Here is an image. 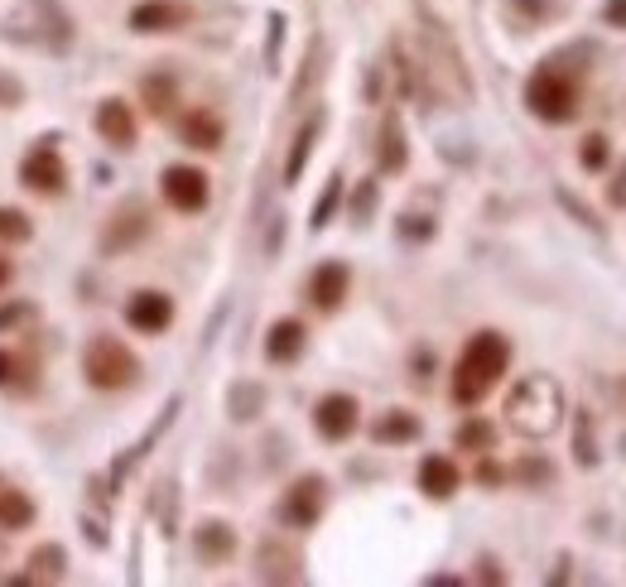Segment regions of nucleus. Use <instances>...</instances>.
<instances>
[{
    "instance_id": "obj_1",
    "label": "nucleus",
    "mask_w": 626,
    "mask_h": 587,
    "mask_svg": "<svg viewBox=\"0 0 626 587\" xmlns=\"http://www.w3.org/2000/svg\"><path fill=\"white\" fill-rule=\"evenodd\" d=\"M506 366H511V342L501 333H491V327H482V333L467 337L463 357L453 366V400L457 405H482V400L491 395V390L501 385Z\"/></svg>"
},
{
    "instance_id": "obj_2",
    "label": "nucleus",
    "mask_w": 626,
    "mask_h": 587,
    "mask_svg": "<svg viewBox=\"0 0 626 587\" xmlns=\"http://www.w3.org/2000/svg\"><path fill=\"white\" fill-rule=\"evenodd\" d=\"M506 414H511V429L525 438H549L559 429V414H564V395L549 376H525L521 385L511 390L506 400Z\"/></svg>"
},
{
    "instance_id": "obj_3",
    "label": "nucleus",
    "mask_w": 626,
    "mask_h": 587,
    "mask_svg": "<svg viewBox=\"0 0 626 587\" xmlns=\"http://www.w3.org/2000/svg\"><path fill=\"white\" fill-rule=\"evenodd\" d=\"M578 102H583V92H578V82L559 64H540L525 78V106H530V116H540L545 126H564V120H573Z\"/></svg>"
},
{
    "instance_id": "obj_4",
    "label": "nucleus",
    "mask_w": 626,
    "mask_h": 587,
    "mask_svg": "<svg viewBox=\"0 0 626 587\" xmlns=\"http://www.w3.org/2000/svg\"><path fill=\"white\" fill-rule=\"evenodd\" d=\"M82 376H88V385H96V390H126V385H136L140 361L120 337L102 333V337L88 342V352H82Z\"/></svg>"
},
{
    "instance_id": "obj_5",
    "label": "nucleus",
    "mask_w": 626,
    "mask_h": 587,
    "mask_svg": "<svg viewBox=\"0 0 626 587\" xmlns=\"http://www.w3.org/2000/svg\"><path fill=\"white\" fill-rule=\"evenodd\" d=\"M323 496H328V486H323V476H299L294 486L285 492L280 500V520L289 525V530H313L323 516Z\"/></svg>"
},
{
    "instance_id": "obj_6",
    "label": "nucleus",
    "mask_w": 626,
    "mask_h": 587,
    "mask_svg": "<svg viewBox=\"0 0 626 587\" xmlns=\"http://www.w3.org/2000/svg\"><path fill=\"white\" fill-rule=\"evenodd\" d=\"M357 424H361V405L347 390H333V395H323L318 405H313V429H318V438H328V444L352 438Z\"/></svg>"
},
{
    "instance_id": "obj_7",
    "label": "nucleus",
    "mask_w": 626,
    "mask_h": 587,
    "mask_svg": "<svg viewBox=\"0 0 626 587\" xmlns=\"http://www.w3.org/2000/svg\"><path fill=\"white\" fill-rule=\"evenodd\" d=\"M160 188H164V203L174 207V212H202V207H208V174L193 169V164H169Z\"/></svg>"
},
{
    "instance_id": "obj_8",
    "label": "nucleus",
    "mask_w": 626,
    "mask_h": 587,
    "mask_svg": "<svg viewBox=\"0 0 626 587\" xmlns=\"http://www.w3.org/2000/svg\"><path fill=\"white\" fill-rule=\"evenodd\" d=\"M20 179L30 183L34 193H63V183H68V164H63V154L54 150V140L34 145V150L24 154V164H20Z\"/></svg>"
},
{
    "instance_id": "obj_9",
    "label": "nucleus",
    "mask_w": 626,
    "mask_h": 587,
    "mask_svg": "<svg viewBox=\"0 0 626 587\" xmlns=\"http://www.w3.org/2000/svg\"><path fill=\"white\" fill-rule=\"evenodd\" d=\"M126 323L136 327V333L144 337H160L169 323H174V299L160 289H140V294H130L126 299Z\"/></svg>"
},
{
    "instance_id": "obj_10",
    "label": "nucleus",
    "mask_w": 626,
    "mask_h": 587,
    "mask_svg": "<svg viewBox=\"0 0 626 587\" xmlns=\"http://www.w3.org/2000/svg\"><path fill=\"white\" fill-rule=\"evenodd\" d=\"M188 20H193V10L178 5V0H140L126 24L136 34H174V30H184Z\"/></svg>"
},
{
    "instance_id": "obj_11",
    "label": "nucleus",
    "mask_w": 626,
    "mask_h": 587,
    "mask_svg": "<svg viewBox=\"0 0 626 587\" xmlns=\"http://www.w3.org/2000/svg\"><path fill=\"white\" fill-rule=\"evenodd\" d=\"M347 289H352V271H347L343 261H323L318 271L309 275V299H313V309H323V313L343 309Z\"/></svg>"
},
{
    "instance_id": "obj_12",
    "label": "nucleus",
    "mask_w": 626,
    "mask_h": 587,
    "mask_svg": "<svg viewBox=\"0 0 626 587\" xmlns=\"http://www.w3.org/2000/svg\"><path fill=\"white\" fill-rule=\"evenodd\" d=\"M92 126H96V136L106 145H116V150H130V145H136V112H130L120 96H106V102L96 106Z\"/></svg>"
},
{
    "instance_id": "obj_13",
    "label": "nucleus",
    "mask_w": 626,
    "mask_h": 587,
    "mask_svg": "<svg viewBox=\"0 0 626 587\" xmlns=\"http://www.w3.org/2000/svg\"><path fill=\"white\" fill-rule=\"evenodd\" d=\"M457 486H463V472H457L453 458L429 452V458L419 462V492H425L429 500H449V496H457Z\"/></svg>"
},
{
    "instance_id": "obj_14",
    "label": "nucleus",
    "mask_w": 626,
    "mask_h": 587,
    "mask_svg": "<svg viewBox=\"0 0 626 587\" xmlns=\"http://www.w3.org/2000/svg\"><path fill=\"white\" fill-rule=\"evenodd\" d=\"M304 342H309V327L299 323V318H280V323L265 333V357L275 366H289L304 357Z\"/></svg>"
},
{
    "instance_id": "obj_15",
    "label": "nucleus",
    "mask_w": 626,
    "mask_h": 587,
    "mask_svg": "<svg viewBox=\"0 0 626 587\" xmlns=\"http://www.w3.org/2000/svg\"><path fill=\"white\" fill-rule=\"evenodd\" d=\"M178 136H184V145H193V150H217V145H222V120H217L208 106H193V112L178 120Z\"/></svg>"
},
{
    "instance_id": "obj_16",
    "label": "nucleus",
    "mask_w": 626,
    "mask_h": 587,
    "mask_svg": "<svg viewBox=\"0 0 626 587\" xmlns=\"http://www.w3.org/2000/svg\"><path fill=\"white\" fill-rule=\"evenodd\" d=\"M193 544H198V554L208 559V564H222V559H232L236 534H232V525L208 520V525H198V534H193Z\"/></svg>"
},
{
    "instance_id": "obj_17",
    "label": "nucleus",
    "mask_w": 626,
    "mask_h": 587,
    "mask_svg": "<svg viewBox=\"0 0 626 587\" xmlns=\"http://www.w3.org/2000/svg\"><path fill=\"white\" fill-rule=\"evenodd\" d=\"M371 438H376V444H409V438H419V419L405 410H391L371 424Z\"/></svg>"
},
{
    "instance_id": "obj_18",
    "label": "nucleus",
    "mask_w": 626,
    "mask_h": 587,
    "mask_svg": "<svg viewBox=\"0 0 626 587\" xmlns=\"http://www.w3.org/2000/svg\"><path fill=\"white\" fill-rule=\"evenodd\" d=\"M318 126H323V120L309 116L304 130L294 136V150H289V159H285V183H289V188H294L299 174H304V164H309V154H313V140H318Z\"/></svg>"
},
{
    "instance_id": "obj_19",
    "label": "nucleus",
    "mask_w": 626,
    "mask_h": 587,
    "mask_svg": "<svg viewBox=\"0 0 626 587\" xmlns=\"http://www.w3.org/2000/svg\"><path fill=\"white\" fill-rule=\"evenodd\" d=\"M63 549L58 544H44V549H34V559H30V568L34 573H24L20 583H54V578H63Z\"/></svg>"
},
{
    "instance_id": "obj_20",
    "label": "nucleus",
    "mask_w": 626,
    "mask_h": 587,
    "mask_svg": "<svg viewBox=\"0 0 626 587\" xmlns=\"http://www.w3.org/2000/svg\"><path fill=\"white\" fill-rule=\"evenodd\" d=\"M405 169V136H401V120L385 116L381 130V174H401Z\"/></svg>"
},
{
    "instance_id": "obj_21",
    "label": "nucleus",
    "mask_w": 626,
    "mask_h": 587,
    "mask_svg": "<svg viewBox=\"0 0 626 587\" xmlns=\"http://www.w3.org/2000/svg\"><path fill=\"white\" fill-rule=\"evenodd\" d=\"M120 222H126V227L106 231V251H126L130 241H140L144 231H150V217H144L140 207H126V212H120Z\"/></svg>"
},
{
    "instance_id": "obj_22",
    "label": "nucleus",
    "mask_w": 626,
    "mask_h": 587,
    "mask_svg": "<svg viewBox=\"0 0 626 587\" xmlns=\"http://www.w3.org/2000/svg\"><path fill=\"white\" fill-rule=\"evenodd\" d=\"M491 444H497V424H487L482 414H473V419L457 429V448H467V452H487Z\"/></svg>"
},
{
    "instance_id": "obj_23",
    "label": "nucleus",
    "mask_w": 626,
    "mask_h": 587,
    "mask_svg": "<svg viewBox=\"0 0 626 587\" xmlns=\"http://www.w3.org/2000/svg\"><path fill=\"white\" fill-rule=\"evenodd\" d=\"M34 520V500L24 492H0V525L5 530H20V525Z\"/></svg>"
},
{
    "instance_id": "obj_24",
    "label": "nucleus",
    "mask_w": 626,
    "mask_h": 587,
    "mask_svg": "<svg viewBox=\"0 0 626 587\" xmlns=\"http://www.w3.org/2000/svg\"><path fill=\"white\" fill-rule=\"evenodd\" d=\"M337 203H343V174H333L328 179V188H323V198L313 203V217H309V227L313 231H323L333 222V212H337Z\"/></svg>"
},
{
    "instance_id": "obj_25",
    "label": "nucleus",
    "mask_w": 626,
    "mask_h": 587,
    "mask_svg": "<svg viewBox=\"0 0 626 587\" xmlns=\"http://www.w3.org/2000/svg\"><path fill=\"white\" fill-rule=\"evenodd\" d=\"M174 78H144V106H150L154 116H169V106H174Z\"/></svg>"
},
{
    "instance_id": "obj_26",
    "label": "nucleus",
    "mask_w": 626,
    "mask_h": 587,
    "mask_svg": "<svg viewBox=\"0 0 626 587\" xmlns=\"http://www.w3.org/2000/svg\"><path fill=\"white\" fill-rule=\"evenodd\" d=\"M30 217L15 212V207H0V246H15V241H30Z\"/></svg>"
},
{
    "instance_id": "obj_27",
    "label": "nucleus",
    "mask_w": 626,
    "mask_h": 587,
    "mask_svg": "<svg viewBox=\"0 0 626 587\" xmlns=\"http://www.w3.org/2000/svg\"><path fill=\"white\" fill-rule=\"evenodd\" d=\"M578 159H583L588 174H602V169L612 164V145H607V136H588L583 150H578Z\"/></svg>"
},
{
    "instance_id": "obj_28",
    "label": "nucleus",
    "mask_w": 626,
    "mask_h": 587,
    "mask_svg": "<svg viewBox=\"0 0 626 587\" xmlns=\"http://www.w3.org/2000/svg\"><path fill=\"white\" fill-rule=\"evenodd\" d=\"M602 20H607L612 30H626V0H607V5H602Z\"/></svg>"
},
{
    "instance_id": "obj_29",
    "label": "nucleus",
    "mask_w": 626,
    "mask_h": 587,
    "mask_svg": "<svg viewBox=\"0 0 626 587\" xmlns=\"http://www.w3.org/2000/svg\"><path fill=\"white\" fill-rule=\"evenodd\" d=\"M15 376H20V357L15 352H0V385H15Z\"/></svg>"
},
{
    "instance_id": "obj_30",
    "label": "nucleus",
    "mask_w": 626,
    "mask_h": 587,
    "mask_svg": "<svg viewBox=\"0 0 626 587\" xmlns=\"http://www.w3.org/2000/svg\"><path fill=\"white\" fill-rule=\"evenodd\" d=\"M20 318H30V303H20V299L5 303V309H0V333H5L10 323H20Z\"/></svg>"
},
{
    "instance_id": "obj_31",
    "label": "nucleus",
    "mask_w": 626,
    "mask_h": 587,
    "mask_svg": "<svg viewBox=\"0 0 626 587\" xmlns=\"http://www.w3.org/2000/svg\"><path fill=\"white\" fill-rule=\"evenodd\" d=\"M20 96H24V88H20V82H15V78H5V72H0V106H15Z\"/></svg>"
},
{
    "instance_id": "obj_32",
    "label": "nucleus",
    "mask_w": 626,
    "mask_h": 587,
    "mask_svg": "<svg viewBox=\"0 0 626 587\" xmlns=\"http://www.w3.org/2000/svg\"><path fill=\"white\" fill-rule=\"evenodd\" d=\"M612 193V207H626V164H622V174H617V188H607Z\"/></svg>"
},
{
    "instance_id": "obj_33",
    "label": "nucleus",
    "mask_w": 626,
    "mask_h": 587,
    "mask_svg": "<svg viewBox=\"0 0 626 587\" xmlns=\"http://www.w3.org/2000/svg\"><path fill=\"white\" fill-rule=\"evenodd\" d=\"M477 476H482V482H501V468H491V462H482V468H477Z\"/></svg>"
},
{
    "instance_id": "obj_34",
    "label": "nucleus",
    "mask_w": 626,
    "mask_h": 587,
    "mask_svg": "<svg viewBox=\"0 0 626 587\" xmlns=\"http://www.w3.org/2000/svg\"><path fill=\"white\" fill-rule=\"evenodd\" d=\"M10 275H15V265H10V261H5V255H0V289H5V285H10Z\"/></svg>"
}]
</instances>
